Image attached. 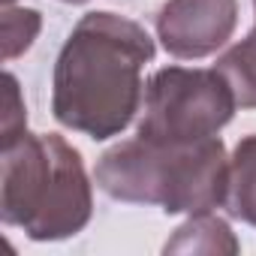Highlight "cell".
<instances>
[{
	"label": "cell",
	"mask_w": 256,
	"mask_h": 256,
	"mask_svg": "<svg viewBox=\"0 0 256 256\" xmlns=\"http://www.w3.org/2000/svg\"><path fill=\"white\" fill-rule=\"evenodd\" d=\"M154 58L148 30L114 12H88L54 64V118L90 139L130 126L142 106V66Z\"/></svg>",
	"instance_id": "cell-1"
},
{
	"label": "cell",
	"mask_w": 256,
	"mask_h": 256,
	"mask_svg": "<svg viewBox=\"0 0 256 256\" xmlns=\"http://www.w3.org/2000/svg\"><path fill=\"white\" fill-rule=\"evenodd\" d=\"M94 181L120 202L160 205L166 214H205L226 202L229 157L217 136L190 145L136 136L100 157Z\"/></svg>",
	"instance_id": "cell-2"
},
{
	"label": "cell",
	"mask_w": 256,
	"mask_h": 256,
	"mask_svg": "<svg viewBox=\"0 0 256 256\" xmlns=\"http://www.w3.org/2000/svg\"><path fill=\"white\" fill-rule=\"evenodd\" d=\"M90 181L78 151L54 133H24L4 148L0 217L34 241H58L90 220Z\"/></svg>",
	"instance_id": "cell-3"
},
{
	"label": "cell",
	"mask_w": 256,
	"mask_h": 256,
	"mask_svg": "<svg viewBox=\"0 0 256 256\" xmlns=\"http://www.w3.org/2000/svg\"><path fill=\"white\" fill-rule=\"evenodd\" d=\"M238 102L220 70H157L145 88L139 133L157 145H190L217 136Z\"/></svg>",
	"instance_id": "cell-4"
},
{
	"label": "cell",
	"mask_w": 256,
	"mask_h": 256,
	"mask_svg": "<svg viewBox=\"0 0 256 256\" xmlns=\"http://www.w3.org/2000/svg\"><path fill=\"white\" fill-rule=\"evenodd\" d=\"M238 24V0H166L157 36L172 58L196 60L226 46Z\"/></svg>",
	"instance_id": "cell-5"
},
{
	"label": "cell",
	"mask_w": 256,
	"mask_h": 256,
	"mask_svg": "<svg viewBox=\"0 0 256 256\" xmlns=\"http://www.w3.org/2000/svg\"><path fill=\"white\" fill-rule=\"evenodd\" d=\"M166 253H238V241L226 220L205 214H190L184 226L175 229V238L166 241Z\"/></svg>",
	"instance_id": "cell-6"
},
{
	"label": "cell",
	"mask_w": 256,
	"mask_h": 256,
	"mask_svg": "<svg viewBox=\"0 0 256 256\" xmlns=\"http://www.w3.org/2000/svg\"><path fill=\"white\" fill-rule=\"evenodd\" d=\"M223 205L232 217L256 226V136L241 139L229 160V187Z\"/></svg>",
	"instance_id": "cell-7"
},
{
	"label": "cell",
	"mask_w": 256,
	"mask_h": 256,
	"mask_svg": "<svg viewBox=\"0 0 256 256\" xmlns=\"http://www.w3.org/2000/svg\"><path fill=\"white\" fill-rule=\"evenodd\" d=\"M217 70L229 82L235 102L241 108H256V28L247 34V40L220 54Z\"/></svg>",
	"instance_id": "cell-8"
},
{
	"label": "cell",
	"mask_w": 256,
	"mask_h": 256,
	"mask_svg": "<svg viewBox=\"0 0 256 256\" xmlns=\"http://www.w3.org/2000/svg\"><path fill=\"white\" fill-rule=\"evenodd\" d=\"M42 28V18L36 10H22V6H6L4 10V60H12L24 54L36 34Z\"/></svg>",
	"instance_id": "cell-9"
},
{
	"label": "cell",
	"mask_w": 256,
	"mask_h": 256,
	"mask_svg": "<svg viewBox=\"0 0 256 256\" xmlns=\"http://www.w3.org/2000/svg\"><path fill=\"white\" fill-rule=\"evenodd\" d=\"M24 120H28V112H24V100H22L18 82H16V76L6 72L4 76V148L28 133Z\"/></svg>",
	"instance_id": "cell-10"
},
{
	"label": "cell",
	"mask_w": 256,
	"mask_h": 256,
	"mask_svg": "<svg viewBox=\"0 0 256 256\" xmlns=\"http://www.w3.org/2000/svg\"><path fill=\"white\" fill-rule=\"evenodd\" d=\"M64 4H88V0H64Z\"/></svg>",
	"instance_id": "cell-11"
},
{
	"label": "cell",
	"mask_w": 256,
	"mask_h": 256,
	"mask_svg": "<svg viewBox=\"0 0 256 256\" xmlns=\"http://www.w3.org/2000/svg\"><path fill=\"white\" fill-rule=\"evenodd\" d=\"M4 4H6V6H12V4H16V0H4Z\"/></svg>",
	"instance_id": "cell-12"
},
{
	"label": "cell",
	"mask_w": 256,
	"mask_h": 256,
	"mask_svg": "<svg viewBox=\"0 0 256 256\" xmlns=\"http://www.w3.org/2000/svg\"><path fill=\"white\" fill-rule=\"evenodd\" d=\"M253 6H256V0H253Z\"/></svg>",
	"instance_id": "cell-13"
}]
</instances>
